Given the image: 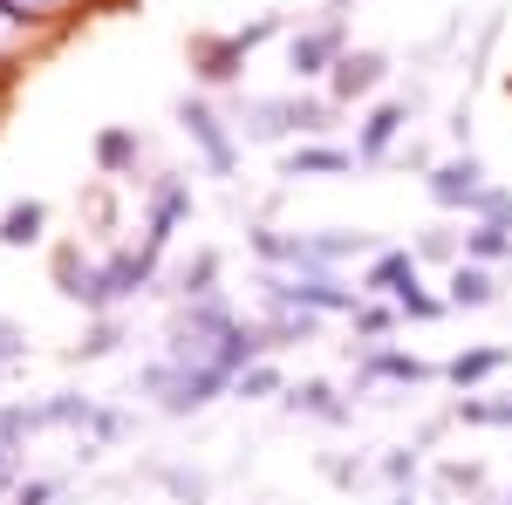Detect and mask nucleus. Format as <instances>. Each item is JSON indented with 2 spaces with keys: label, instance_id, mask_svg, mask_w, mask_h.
Returning a JSON list of instances; mask_svg holds the SVG:
<instances>
[{
  "label": "nucleus",
  "instance_id": "obj_25",
  "mask_svg": "<svg viewBox=\"0 0 512 505\" xmlns=\"http://www.w3.org/2000/svg\"><path fill=\"white\" fill-rule=\"evenodd\" d=\"M444 485H465V492H478V485H485V471H478V465H444Z\"/></svg>",
  "mask_w": 512,
  "mask_h": 505
},
{
  "label": "nucleus",
  "instance_id": "obj_24",
  "mask_svg": "<svg viewBox=\"0 0 512 505\" xmlns=\"http://www.w3.org/2000/svg\"><path fill=\"white\" fill-rule=\"evenodd\" d=\"M383 471H390L396 485H410V478H417V451H410V458H403V451H390V458H383Z\"/></svg>",
  "mask_w": 512,
  "mask_h": 505
},
{
  "label": "nucleus",
  "instance_id": "obj_20",
  "mask_svg": "<svg viewBox=\"0 0 512 505\" xmlns=\"http://www.w3.org/2000/svg\"><path fill=\"white\" fill-rule=\"evenodd\" d=\"M472 219H485V226H512V192L506 185H485V198L472 205Z\"/></svg>",
  "mask_w": 512,
  "mask_h": 505
},
{
  "label": "nucleus",
  "instance_id": "obj_7",
  "mask_svg": "<svg viewBox=\"0 0 512 505\" xmlns=\"http://www.w3.org/2000/svg\"><path fill=\"white\" fill-rule=\"evenodd\" d=\"M390 76V62L376 55V48H349L335 69H328V103H355V96H376Z\"/></svg>",
  "mask_w": 512,
  "mask_h": 505
},
{
  "label": "nucleus",
  "instance_id": "obj_22",
  "mask_svg": "<svg viewBox=\"0 0 512 505\" xmlns=\"http://www.w3.org/2000/svg\"><path fill=\"white\" fill-rule=\"evenodd\" d=\"M417 260H451V267H458V260H465V239H451V233H424V239H417Z\"/></svg>",
  "mask_w": 512,
  "mask_h": 505
},
{
  "label": "nucleus",
  "instance_id": "obj_8",
  "mask_svg": "<svg viewBox=\"0 0 512 505\" xmlns=\"http://www.w3.org/2000/svg\"><path fill=\"white\" fill-rule=\"evenodd\" d=\"M410 287H417V253H403V246H383V253H369L362 294H376V301H403Z\"/></svg>",
  "mask_w": 512,
  "mask_h": 505
},
{
  "label": "nucleus",
  "instance_id": "obj_12",
  "mask_svg": "<svg viewBox=\"0 0 512 505\" xmlns=\"http://www.w3.org/2000/svg\"><path fill=\"white\" fill-rule=\"evenodd\" d=\"M506 362H512V349H465V355H451V362H444V376L472 396V389L485 383V376H499Z\"/></svg>",
  "mask_w": 512,
  "mask_h": 505
},
{
  "label": "nucleus",
  "instance_id": "obj_9",
  "mask_svg": "<svg viewBox=\"0 0 512 505\" xmlns=\"http://www.w3.org/2000/svg\"><path fill=\"white\" fill-rule=\"evenodd\" d=\"M403 123H410V103H376V110L362 117L355 157H362V164H390V144L403 137Z\"/></svg>",
  "mask_w": 512,
  "mask_h": 505
},
{
  "label": "nucleus",
  "instance_id": "obj_1",
  "mask_svg": "<svg viewBox=\"0 0 512 505\" xmlns=\"http://www.w3.org/2000/svg\"><path fill=\"white\" fill-rule=\"evenodd\" d=\"M335 103H321V96H246L239 103V137L246 144H280V137H308L328 123Z\"/></svg>",
  "mask_w": 512,
  "mask_h": 505
},
{
  "label": "nucleus",
  "instance_id": "obj_3",
  "mask_svg": "<svg viewBox=\"0 0 512 505\" xmlns=\"http://www.w3.org/2000/svg\"><path fill=\"white\" fill-rule=\"evenodd\" d=\"M178 123H185V137H192L198 151H205V171H212V178H233L239 151H233V130L219 123V110L198 103V96H185V103H178Z\"/></svg>",
  "mask_w": 512,
  "mask_h": 505
},
{
  "label": "nucleus",
  "instance_id": "obj_23",
  "mask_svg": "<svg viewBox=\"0 0 512 505\" xmlns=\"http://www.w3.org/2000/svg\"><path fill=\"white\" fill-rule=\"evenodd\" d=\"M55 7H69V0H0L7 21H41V14H55Z\"/></svg>",
  "mask_w": 512,
  "mask_h": 505
},
{
  "label": "nucleus",
  "instance_id": "obj_13",
  "mask_svg": "<svg viewBox=\"0 0 512 505\" xmlns=\"http://www.w3.org/2000/svg\"><path fill=\"white\" fill-rule=\"evenodd\" d=\"M287 410L321 417V424H349V403L335 396V383H294V389H287Z\"/></svg>",
  "mask_w": 512,
  "mask_h": 505
},
{
  "label": "nucleus",
  "instance_id": "obj_30",
  "mask_svg": "<svg viewBox=\"0 0 512 505\" xmlns=\"http://www.w3.org/2000/svg\"><path fill=\"white\" fill-rule=\"evenodd\" d=\"M506 505H512V492H506Z\"/></svg>",
  "mask_w": 512,
  "mask_h": 505
},
{
  "label": "nucleus",
  "instance_id": "obj_11",
  "mask_svg": "<svg viewBox=\"0 0 512 505\" xmlns=\"http://www.w3.org/2000/svg\"><path fill=\"white\" fill-rule=\"evenodd\" d=\"M362 157L355 151H335V144H301V151L280 157V171L287 178H342V171H355Z\"/></svg>",
  "mask_w": 512,
  "mask_h": 505
},
{
  "label": "nucleus",
  "instance_id": "obj_16",
  "mask_svg": "<svg viewBox=\"0 0 512 505\" xmlns=\"http://www.w3.org/2000/svg\"><path fill=\"white\" fill-rule=\"evenodd\" d=\"M41 226H48V205H35V198H28V205H14V212L0 219V246H35Z\"/></svg>",
  "mask_w": 512,
  "mask_h": 505
},
{
  "label": "nucleus",
  "instance_id": "obj_28",
  "mask_svg": "<svg viewBox=\"0 0 512 505\" xmlns=\"http://www.w3.org/2000/svg\"><path fill=\"white\" fill-rule=\"evenodd\" d=\"M0 478H7V451H0Z\"/></svg>",
  "mask_w": 512,
  "mask_h": 505
},
{
  "label": "nucleus",
  "instance_id": "obj_27",
  "mask_svg": "<svg viewBox=\"0 0 512 505\" xmlns=\"http://www.w3.org/2000/svg\"><path fill=\"white\" fill-rule=\"evenodd\" d=\"M55 499V485H48V478H35V485H21V505H48Z\"/></svg>",
  "mask_w": 512,
  "mask_h": 505
},
{
  "label": "nucleus",
  "instance_id": "obj_5",
  "mask_svg": "<svg viewBox=\"0 0 512 505\" xmlns=\"http://www.w3.org/2000/svg\"><path fill=\"white\" fill-rule=\"evenodd\" d=\"M342 55H349V48H342V21H335V14H328L321 28H301V35L287 41V69H294L301 82L328 76V69H335Z\"/></svg>",
  "mask_w": 512,
  "mask_h": 505
},
{
  "label": "nucleus",
  "instance_id": "obj_17",
  "mask_svg": "<svg viewBox=\"0 0 512 505\" xmlns=\"http://www.w3.org/2000/svg\"><path fill=\"white\" fill-rule=\"evenodd\" d=\"M137 157H144V137H137V130H103V137H96V164H103V171H130Z\"/></svg>",
  "mask_w": 512,
  "mask_h": 505
},
{
  "label": "nucleus",
  "instance_id": "obj_29",
  "mask_svg": "<svg viewBox=\"0 0 512 505\" xmlns=\"http://www.w3.org/2000/svg\"><path fill=\"white\" fill-rule=\"evenodd\" d=\"M396 505H410V499H396Z\"/></svg>",
  "mask_w": 512,
  "mask_h": 505
},
{
  "label": "nucleus",
  "instance_id": "obj_18",
  "mask_svg": "<svg viewBox=\"0 0 512 505\" xmlns=\"http://www.w3.org/2000/svg\"><path fill=\"white\" fill-rule=\"evenodd\" d=\"M349 321H355V342H383L403 314H396V301H369V294H362V308H355Z\"/></svg>",
  "mask_w": 512,
  "mask_h": 505
},
{
  "label": "nucleus",
  "instance_id": "obj_6",
  "mask_svg": "<svg viewBox=\"0 0 512 505\" xmlns=\"http://www.w3.org/2000/svg\"><path fill=\"white\" fill-rule=\"evenodd\" d=\"M437 369L424 355H403V349H383V342H362L355 349V383H431Z\"/></svg>",
  "mask_w": 512,
  "mask_h": 505
},
{
  "label": "nucleus",
  "instance_id": "obj_15",
  "mask_svg": "<svg viewBox=\"0 0 512 505\" xmlns=\"http://www.w3.org/2000/svg\"><path fill=\"white\" fill-rule=\"evenodd\" d=\"M451 417L458 424H478V430H512V396H458Z\"/></svg>",
  "mask_w": 512,
  "mask_h": 505
},
{
  "label": "nucleus",
  "instance_id": "obj_14",
  "mask_svg": "<svg viewBox=\"0 0 512 505\" xmlns=\"http://www.w3.org/2000/svg\"><path fill=\"white\" fill-rule=\"evenodd\" d=\"M465 260H478V267L512 260V226H485V219H472V233H465Z\"/></svg>",
  "mask_w": 512,
  "mask_h": 505
},
{
  "label": "nucleus",
  "instance_id": "obj_4",
  "mask_svg": "<svg viewBox=\"0 0 512 505\" xmlns=\"http://www.w3.org/2000/svg\"><path fill=\"white\" fill-rule=\"evenodd\" d=\"M485 164H478L472 151L465 157H444V164H431V178H424V192L437 198V205H451V212H472L478 198H485Z\"/></svg>",
  "mask_w": 512,
  "mask_h": 505
},
{
  "label": "nucleus",
  "instance_id": "obj_21",
  "mask_svg": "<svg viewBox=\"0 0 512 505\" xmlns=\"http://www.w3.org/2000/svg\"><path fill=\"white\" fill-rule=\"evenodd\" d=\"M444 308H451V301H437V294H424V287H410V294L396 301V314H403V321H437Z\"/></svg>",
  "mask_w": 512,
  "mask_h": 505
},
{
  "label": "nucleus",
  "instance_id": "obj_19",
  "mask_svg": "<svg viewBox=\"0 0 512 505\" xmlns=\"http://www.w3.org/2000/svg\"><path fill=\"white\" fill-rule=\"evenodd\" d=\"M274 389H287L274 362H253V369H239V376H233V396H239V403H260V396H274Z\"/></svg>",
  "mask_w": 512,
  "mask_h": 505
},
{
  "label": "nucleus",
  "instance_id": "obj_2",
  "mask_svg": "<svg viewBox=\"0 0 512 505\" xmlns=\"http://www.w3.org/2000/svg\"><path fill=\"white\" fill-rule=\"evenodd\" d=\"M280 35V14H267V21H253V28H233V35H198L192 41V69L205 82H233L239 69H246V55L260 48V41Z\"/></svg>",
  "mask_w": 512,
  "mask_h": 505
},
{
  "label": "nucleus",
  "instance_id": "obj_10",
  "mask_svg": "<svg viewBox=\"0 0 512 505\" xmlns=\"http://www.w3.org/2000/svg\"><path fill=\"white\" fill-rule=\"evenodd\" d=\"M444 301H451V308H492V301H499V273L478 267V260H458L451 280H444Z\"/></svg>",
  "mask_w": 512,
  "mask_h": 505
},
{
  "label": "nucleus",
  "instance_id": "obj_26",
  "mask_svg": "<svg viewBox=\"0 0 512 505\" xmlns=\"http://www.w3.org/2000/svg\"><path fill=\"white\" fill-rule=\"evenodd\" d=\"M14 355H21V328H14V321H0V362H14Z\"/></svg>",
  "mask_w": 512,
  "mask_h": 505
}]
</instances>
